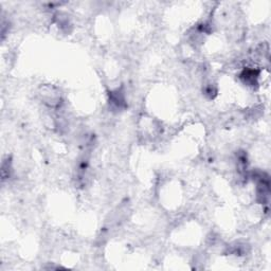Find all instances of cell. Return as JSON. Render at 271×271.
<instances>
[{
  "label": "cell",
  "instance_id": "obj_1",
  "mask_svg": "<svg viewBox=\"0 0 271 271\" xmlns=\"http://www.w3.org/2000/svg\"><path fill=\"white\" fill-rule=\"evenodd\" d=\"M39 96L42 98V101L49 107L55 108L58 107L62 103V97L61 93L55 87L53 86H44L40 89Z\"/></svg>",
  "mask_w": 271,
  "mask_h": 271
},
{
  "label": "cell",
  "instance_id": "obj_2",
  "mask_svg": "<svg viewBox=\"0 0 271 271\" xmlns=\"http://www.w3.org/2000/svg\"><path fill=\"white\" fill-rule=\"evenodd\" d=\"M258 76V71L253 69H245L243 73L240 74V79L244 81V83L249 86H253L256 84V80Z\"/></svg>",
  "mask_w": 271,
  "mask_h": 271
}]
</instances>
